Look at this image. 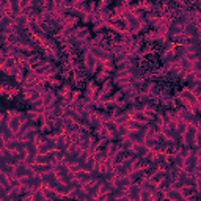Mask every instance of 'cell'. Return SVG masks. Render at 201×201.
<instances>
[{"instance_id":"6da1fadb","label":"cell","mask_w":201,"mask_h":201,"mask_svg":"<svg viewBox=\"0 0 201 201\" xmlns=\"http://www.w3.org/2000/svg\"><path fill=\"white\" fill-rule=\"evenodd\" d=\"M107 79H110V74H108L107 71H104V69H99L98 72H96V75H94V82L96 83H102V82H105Z\"/></svg>"}]
</instances>
